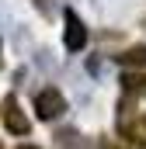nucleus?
Masks as SVG:
<instances>
[{"instance_id":"obj_8","label":"nucleus","mask_w":146,"mask_h":149,"mask_svg":"<svg viewBox=\"0 0 146 149\" xmlns=\"http://www.w3.org/2000/svg\"><path fill=\"white\" fill-rule=\"evenodd\" d=\"M35 7L45 14V17H52V3H49V0H35Z\"/></svg>"},{"instance_id":"obj_3","label":"nucleus","mask_w":146,"mask_h":149,"mask_svg":"<svg viewBox=\"0 0 146 149\" xmlns=\"http://www.w3.org/2000/svg\"><path fill=\"white\" fill-rule=\"evenodd\" d=\"M4 128H7L11 135H28V132H32V121L25 118L18 97H7V101H4Z\"/></svg>"},{"instance_id":"obj_4","label":"nucleus","mask_w":146,"mask_h":149,"mask_svg":"<svg viewBox=\"0 0 146 149\" xmlns=\"http://www.w3.org/2000/svg\"><path fill=\"white\" fill-rule=\"evenodd\" d=\"M122 135L132 146H146V111H139L136 118H129V121H122Z\"/></svg>"},{"instance_id":"obj_1","label":"nucleus","mask_w":146,"mask_h":149,"mask_svg":"<svg viewBox=\"0 0 146 149\" xmlns=\"http://www.w3.org/2000/svg\"><path fill=\"white\" fill-rule=\"evenodd\" d=\"M35 111H38V118H42V121H56L59 114L66 111V97L59 94V87H45V90H38Z\"/></svg>"},{"instance_id":"obj_2","label":"nucleus","mask_w":146,"mask_h":149,"mask_svg":"<svg viewBox=\"0 0 146 149\" xmlns=\"http://www.w3.org/2000/svg\"><path fill=\"white\" fill-rule=\"evenodd\" d=\"M87 24L73 14V10H63V45H66V52H80L84 45H87Z\"/></svg>"},{"instance_id":"obj_11","label":"nucleus","mask_w":146,"mask_h":149,"mask_svg":"<svg viewBox=\"0 0 146 149\" xmlns=\"http://www.w3.org/2000/svg\"><path fill=\"white\" fill-rule=\"evenodd\" d=\"M108 149H118V146H108Z\"/></svg>"},{"instance_id":"obj_6","label":"nucleus","mask_w":146,"mask_h":149,"mask_svg":"<svg viewBox=\"0 0 146 149\" xmlns=\"http://www.w3.org/2000/svg\"><path fill=\"white\" fill-rule=\"evenodd\" d=\"M118 63L129 66V70H146V45H132V49H125V52L118 56Z\"/></svg>"},{"instance_id":"obj_9","label":"nucleus","mask_w":146,"mask_h":149,"mask_svg":"<svg viewBox=\"0 0 146 149\" xmlns=\"http://www.w3.org/2000/svg\"><path fill=\"white\" fill-rule=\"evenodd\" d=\"M18 149H38V146H18Z\"/></svg>"},{"instance_id":"obj_10","label":"nucleus","mask_w":146,"mask_h":149,"mask_svg":"<svg viewBox=\"0 0 146 149\" xmlns=\"http://www.w3.org/2000/svg\"><path fill=\"white\" fill-rule=\"evenodd\" d=\"M0 52H4V45H0ZM0 63H4V59H0Z\"/></svg>"},{"instance_id":"obj_12","label":"nucleus","mask_w":146,"mask_h":149,"mask_svg":"<svg viewBox=\"0 0 146 149\" xmlns=\"http://www.w3.org/2000/svg\"><path fill=\"white\" fill-rule=\"evenodd\" d=\"M0 149H4V146H0Z\"/></svg>"},{"instance_id":"obj_7","label":"nucleus","mask_w":146,"mask_h":149,"mask_svg":"<svg viewBox=\"0 0 146 149\" xmlns=\"http://www.w3.org/2000/svg\"><path fill=\"white\" fill-rule=\"evenodd\" d=\"M122 87H125L129 94H143L146 97V73H125L122 76Z\"/></svg>"},{"instance_id":"obj_5","label":"nucleus","mask_w":146,"mask_h":149,"mask_svg":"<svg viewBox=\"0 0 146 149\" xmlns=\"http://www.w3.org/2000/svg\"><path fill=\"white\" fill-rule=\"evenodd\" d=\"M56 149H91V142H87L80 132L66 128V132H56Z\"/></svg>"}]
</instances>
